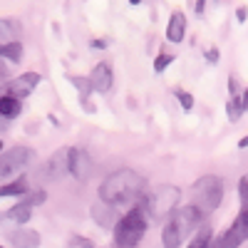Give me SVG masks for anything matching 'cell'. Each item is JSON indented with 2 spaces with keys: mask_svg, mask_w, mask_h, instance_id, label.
I'll return each mask as SVG.
<instances>
[{
  "mask_svg": "<svg viewBox=\"0 0 248 248\" xmlns=\"http://www.w3.org/2000/svg\"><path fill=\"white\" fill-rule=\"evenodd\" d=\"M144 191H147V179L137 174L134 169H119L99 184V199H105L114 206L137 203L147 196Z\"/></svg>",
  "mask_w": 248,
  "mask_h": 248,
  "instance_id": "6da1fadb",
  "label": "cell"
},
{
  "mask_svg": "<svg viewBox=\"0 0 248 248\" xmlns=\"http://www.w3.org/2000/svg\"><path fill=\"white\" fill-rule=\"evenodd\" d=\"M203 221V211L194 203H186V206H176V209L167 216V223L161 229V243L167 248H176L186 241L194 229H199Z\"/></svg>",
  "mask_w": 248,
  "mask_h": 248,
  "instance_id": "7a4b0ae2",
  "label": "cell"
},
{
  "mask_svg": "<svg viewBox=\"0 0 248 248\" xmlns=\"http://www.w3.org/2000/svg\"><path fill=\"white\" fill-rule=\"evenodd\" d=\"M147 226H149V209L141 199L114 223V243L117 246H137L144 238V233H147Z\"/></svg>",
  "mask_w": 248,
  "mask_h": 248,
  "instance_id": "3957f363",
  "label": "cell"
},
{
  "mask_svg": "<svg viewBox=\"0 0 248 248\" xmlns=\"http://www.w3.org/2000/svg\"><path fill=\"white\" fill-rule=\"evenodd\" d=\"M223 201V181L218 176H201L191 186V203L199 206L203 214L216 211Z\"/></svg>",
  "mask_w": 248,
  "mask_h": 248,
  "instance_id": "277c9868",
  "label": "cell"
},
{
  "mask_svg": "<svg viewBox=\"0 0 248 248\" xmlns=\"http://www.w3.org/2000/svg\"><path fill=\"white\" fill-rule=\"evenodd\" d=\"M181 201V189L174 184H164V186H156L152 194L144 196V203H147V209L152 216L156 218H167Z\"/></svg>",
  "mask_w": 248,
  "mask_h": 248,
  "instance_id": "5b68a950",
  "label": "cell"
},
{
  "mask_svg": "<svg viewBox=\"0 0 248 248\" xmlns=\"http://www.w3.org/2000/svg\"><path fill=\"white\" fill-rule=\"evenodd\" d=\"M35 161V149L32 147H13L8 152H0V179H10L17 171Z\"/></svg>",
  "mask_w": 248,
  "mask_h": 248,
  "instance_id": "8992f818",
  "label": "cell"
},
{
  "mask_svg": "<svg viewBox=\"0 0 248 248\" xmlns=\"http://www.w3.org/2000/svg\"><path fill=\"white\" fill-rule=\"evenodd\" d=\"M243 241H248V209H241L238 216L233 218V223L223 231V236L216 241V246H223V248H233V246H241Z\"/></svg>",
  "mask_w": 248,
  "mask_h": 248,
  "instance_id": "52a82bcc",
  "label": "cell"
},
{
  "mask_svg": "<svg viewBox=\"0 0 248 248\" xmlns=\"http://www.w3.org/2000/svg\"><path fill=\"white\" fill-rule=\"evenodd\" d=\"M40 174H43V179H50V181L70 174V149H57L45 161V167H43V171H40Z\"/></svg>",
  "mask_w": 248,
  "mask_h": 248,
  "instance_id": "ba28073f",
  "label": "cell"
},
{
  "mask_svg": "<svg viewBox=\"0 0 248 248\" xmlns=\"http://www.w3.org/2000/svg\"><path fill=\"white\" fill-rule=\"evenodd\" d=\"M40 85V75L37 72H25V75H20L15 79H10L8 85H5V92L8 94H15L20 99H25L32 94V90Z\"/></svg>",
  "mask_w": 248,
  "mask_h": 248,
  "instance_id": "9c48e42d",
  "label": "cell"
},
{
  "mask_svg": "<svg viewBox=\"0 0 248 248\" xmlns=\"http://www.w3.org/2000/svg\"><path fill=\"white\" fill-rule=\"evenodd\" d=\"M70 174L79 181H85L92 174V159L85 149L79 147H70Z\"/></svg>",
  "mask_w": 248,
  "mask_h": 248,
  "instance_id": "30bf717a",
  "label": "cell"
},
{
  "mask_svg": "<svg viewBox=\"0 0 248 248\" xmlns=\"http://www.w3.org/2000/svg\"><path fill=\"white\" fill-rule=\"evenodd\" d=\"M92 218H94V223L99 226V229H114V223L119 221L117 206L109 203V201H105V199H99L92 206Z\"/></svg>",
  "mask_w": 248,
  "mask_h": 248,
  "instance_id": "8fae6325",
  "label": "cell"
},
{
  "mask_svg": "<svg viewBox=\"0 0 248 248\" xmlns=\"http://www.w3.org/2000/svg\"><path fill=\"white\" fill-rule=\"evenodd\" d=\"M90 82H92L94 92H99V94L109 92V90H112V82H114L112 67L107 65V62H99V65H94V70H92V75H90Z\"/></svg>",
  "mask_w": 248,
  "mask_h": 248,
  "instance_id": "7c38bea8",
  "label": "cell"
},
{
  "mask_svg": "<svg viewBox=\"0 0 248 248\" xmlns=\"http://www.w3.org/2000/svg\"><path fill=\"white\" fill-rule=\"evenodd\" d=\"M184 37H186V15L184 13H171L169 17V25H167V40L174 45L184 43Z\"/></svg>",
  "mask_w": 248,
  "mask_h": 248,
  "instance_id": "4fadbf2b",
  "label": "cell"
},
{
  "mask_svg": "<svg viewBox=\"0 0 248 248\" xmlns=\"http://www.w3.org/2000/svg\"><path fill=\"white\" fill-rule=\"evenodd\" d=\"M8 241L10 246H17V248H35L40 246V233L32 229H15L8 233Z\"/></svg>",
  "mask_w": 248,
  "mask_h": 248,
  "instance_id": "5bb4252c",
  "label": "cell"
},
{
  "mask_svg": "<svg viewBox=\"0 0 248 248\" xmlns=\"http://www.w3.org/2000/svg\"><path fill=\"white\" fill-rule=\"evenodd\" d=\"M20 112H23V99L15 97V94H0V117L3 119H15L20 117Z\"/></svg>",
  "mask_w": 248,
  "mask_h": 248,
  "instance_id": "9a60e30c",
  "label": "cell"
},
{
  "mask_svg": "<svg viewBox=\"0 0 248 248\" xmlns=\"http://www.w3.org/2000/svg\"><path fill=\"white\" fill-rule=\"evenodd\" d=\"M20 32H23V25H20L17 20H10V17H3V20H0V45L17 40Z\"/></svg>",
  "mask_w": 248,
  "mask_h": 248,
  "instance_id": "2e32d148",
  "label": "cell"
},
{
  "mask_svg": "<svg viewBox=\"0 0 248 248\" xmlns=\"http://www.w3.org/2000/svg\"><path fill=\"white\" fill-rule=\"evenodd\" d=\"M32 209H35V206H32V203H28V201L23 199L20 203H15L10 211H5V218H8V221H15V223L23 226V223H28V221H30Z\"/></svg>",
  "mask_w": 248,
  "mask_h": 248,
  "instance_id": "e0dca14e",
  "label": "cell"
},
{
  "mask_svg": "<svg viewBox=\"0 0 248 248\" xmlns=\"http://www.w3.org/2000/svg\"><path fill=\"white\" fill-rule=\"evenodd\" d=\"M28 194V179L25 176H17L8 184H0V199L5 196H25Z\"/></svg>",
  "mask_w": 248,
  "mask_h": 248,
  "instance_id": "ac0fdd59",
  "label": "cell"
},
{
  "mask_svg": "<svg viewBox=\"0 0 248 248\" xmlns=\"http://www.w3.org/2000/svg\"><path fill=\"white\" fill-rule=\"evenodd\" d=\"M0 57L8 60V62H20L23 60V43H20V40H13V43L0 45Z\"/></svg>",
  "mask_w": 248,
  "mask_h": 248,
  "instance_id": "d6986e66",
  "label": "cell"
},
{
  "mask_svg": "<svg viewBox=\"0 0 248 248\" xmlns=\"http://www.w3.org/2000/svg\"><path fill=\"white\" fill-rule=\"evenodd\" d=\"M70 82L77 87V92L82 94V99H87L92 92H94V87H92V82H90V77L85 79V77H77V75H70Z\"/></svg>",
  "mask_w": 248,
  "mask_h": 248,
  "instance_id": "ffe728a7",
  "label": "cell"
},
{
  "mask_svg": "<svg viewBox=\"0 0 248 248\" xmlns=\"http://www.w3.org/2000/svg\"><path fill=\"white\" fill-rule=\"evenodd\" d=\"M174 60H176V55H174V52H167V50H161V52H159V55L154 57V72H156V75H161L164 70H167V67L171 65Z\"/></svg>",
  "mask_w": 248,
  "mask_h": 248,
  "instance_id": "44dd1931",
  "label": "cell"
},
{
  "mask_svg": "<svg viewBox=\"0 0 248 248\" xmlns=\"http://www.w3.org/2000/svg\"><path fill=\"white\" fill-rule=\"evenodd\" d=\"M211 236H214V231L209 229V226H203V229L199 231V236L189 241V246H191V248H201V246H209V243H211Z\"/></svg>",
  "mask_w": 248,
  "mask_h": 248,
  "instance_id": "7402d4cb",
  "label": "cell"
},
{
  "mask_svg": "<svg viewBox=\"0 0 248 248\" xmlns=\"http://www.w3.org/2000/svg\"><path fill=\"white\" fill-rule=\"evenodd\" d=\"M226 114H229V119H231V122H238V119H241L243 107H241V102H238L236 97H231L229 102H226Z\"/></svg>",
  "mask_w": 248,
  "mask_h": 248,
  "instance_id": "603a6c76",
  "label": "cell"
},
{
  "mask_svg": "<svg viewBox=\"0 0 248 248\" xmlns=\"http://www.w3.org/2000/svg\"><path fill=\"white\" fill-rule=\"evenodd\" d=\"M174 94H176V102H179V105L186 109V112H189V109H194V97H191V92H186V90H174Z\"/></svg>",
  "mask_w": 248,
  "mask_h": 248,
  "instance_id": "cb8c5ba5",
  "label": "cell"
},
{
  "mask_svg": "<svg viewBox=\"0 0 248 248\" xmlns=\"http://www.w3.org/2000/svg\"><path fill=\"white\" fill-rule=\"evenodd\" d=\"M238 201H241V209H248V174H243L238 181Z\"/></svg>",
  "mask_w": 248,
  "mask_h": 248,
  "instance_id": "d4e9b609",
  "label": "cell"
},
{
  "mask_svg": "<svg viewBox=\"0 0 248 248\" xmlns=\"http://www.w3.org/2000/svg\"><path fill=\"white\" fill-rule=\"evenodd\" d=\"M23 199H25L28 203H32V206H40V203H45L47 194H45V191H28Z\"/></svg>",
  "mask_w": 248,
  "mask_h": 248,
  "instance_id": "484cf974",
  "label": "cell"
},
{
  "mask_svg": "<svg viewBox=\"0 0 248 248\" xmlns=\"http://www.w3.org/2000/svg\"><path fill=\"white\" fill-rule=\"evenodd\" d=\"M67 246H72V248H77V246H79V248H90V246H94V243H92L90 238H82V236H72V238L67 241Z\"/></svg>",
  "mask_w": 248,
  "mask_h": 248,
  "instance_id": "4316f807",
  "label": "cell"
},
{
  "mask_svg": "<svg viewBox=\"0 0 248 248\" xmlns=\"http://www.w3.org/2000/svg\"><path fill=\"white\" fill-rule=\"evenodd\" d=\"M229 92H231V97H238L243 90H241V85H238V77L236 75H231L229 77Z\"/></svg>",
  "mask_w": 248,
  "mask_h": 248,
  "instance_id": "83f0119b",
  "label": "cell"
},
{
  "mask_svg": "<svg viewBox=\"0 0 248 248\" xmlns=\"http://www.w3.org/2000/svg\"><path fill=\"white\" fill-rule=\"evenodd\" d=\"M236 20H238V23H246V20H248V8H246V5H241V8L236 10Z\"/></svg>",
  "mask_w": 248,
  "mask_h": 248,
  "instance_id": "f1b7e54d",
  "label": "cell"
},
{
  "mask_svg": "<svg viewBox=\"0 0 248 248\" xmlns=\"http://www.w3.org/2000/svg\"><path fill=\"white\" fill-rule=\"evenodd\" d=\"M236 99L241 102V107H243V112H246V109H248V87H246V90H243V92H241Z\"/></svg>",
  "mask_w": 248,
  "mask_h": 248,
  "instance_id": "f546056e",
  "label": "cell"
},
{
  "mask_svg": "<svg viewBox=\"0 0 248 248\" xmlns=\"http://www.w3.org/2000/svg\"><path fill=\"white\" fill-rule=\"evenodd\" d=\"M206 3H209V0H196V5H194L196 15H203V10H206Z\"/></svg>",
  "mask_w": 248,
  "mask_h": 248,
  "instance_id": "4dcf8cb0",
  "label": "cell"
},
{
  "mask_svg": "<svg viewBox=\"0 0 248 248\" xmlns=\"http://www.w3.org/2000/svg\"><path fill=\"white\" fill-rule=\"evenodd\" d=\"M5 77H8V67H5V60L0 57V82H3Z\"/></svg>",
  "mask_w": 248,
  "mask_h": 248,
  "instance_id": "1f68e13d",
  "label": "cell"
},
{
  "mask_svg": "<svg viewBox=\"0 0 248 248\" xmlns=\"http://www.w3.org/2000/svg\"><path fill=\"white\" fill-rule=\"evenodd\" d=\"M92 47L94 50H105L107 47V40H92Z\"/></svg>",
  "mask_w": 248,
  "mask_h": 248,
  "instance_id": "d6a6232c",
  "label": "cell"
},
{
  "mask_svg": "<svg viewBox=\"0 0 248 248\" xmlns=\"http://www.w3.org/2000/svg\"><path fill=\"white\" fill-rule=\"evenodd\" d=\"M206 57H209V62H218V50H216V47H211Z\"/></svg>",
  "mask_w": 248,
  "mask_h": 248,
  "instance_id": "836d02e7",
  "label": "cell"
},
{
  "mask_svg": "<svg viewBox=\"0 0 248 248\" xmlns=\"http://www.w3.org/2000/svg\"><path fill=\"white\" fill-rule=\"evenodd\" d=\"M248 147V137H243V139H238V149H246Z\"/></svg>",
  "mask_w": 248,
  "mask_h": 248,
  "instance_id": "e575fe53",
  "label": "cell"
},
{
  "mask_svg": "<svg viewBox=\"0 0 248 248\" xmlns=\"http://www.w3.org/2000/svg\"><path fill=\"white\" fill-rule=\"evenodd\" d=\"M129 3H132V5H139V3H141V0H129Z\"/></svg>",
  "mask_w": 248,
  "mask_h": 248,
  "instance_id": "d590c367",
  "label": "cell"
},
{
  "mask_svg": "<svg viewBox=\"0 0 248 248\" xmlns=\"http://www.w3.org/2000/svg\"><path fill=\"white\" fill-rule=\"evenodd\" d=\"M0 152H3V141H0Z\"/></svg>",
  "mask_w": 248,
  "mask_h": 248,
  "instance_id": "8d00e7d4",
  "label": "cell"
}]
</instances>
